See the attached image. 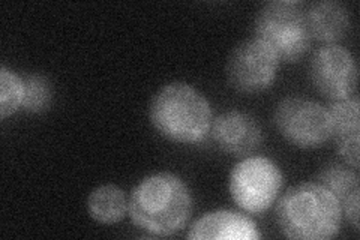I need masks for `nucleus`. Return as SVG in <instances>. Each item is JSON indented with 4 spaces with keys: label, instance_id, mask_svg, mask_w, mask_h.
Instances as JSON below:
<instances>
[{
    "label": "nucleus",
    "instance_id": "1",
    "mask_svg": "<svg viewBox=\"0 0 360 240\" xmlns=\"http://www.w3.org/2000/svg\"><path fill=\"white\" fill-rule=\"evenodd\" d=\"M193 198L185 182L173 173H155L144 177L129 197V218L152 236L168 237L188 224Z\"/></svg>",
    "mask_w": 360,
    "mask_h": 240
},
{
    "label": "nucleus",
    "instance_id": "2",
    "mask_svg": "<svg viewBox=\"0 0 360 240\" xmlns=\"http://www.w3.org/2000/svg\"><path fill=\"white\" fill-rule=\"evenodd\" d=\"M276 222L288 239L329 240L341 230L342 208L319 182H303L279 198Z\"/></svg>",
    "mask_w": 360,
    "mask_h": 240
},
{
    "label": "nucleus",
    "instance_id": "3",
    "mask_svg": "<svg viewBox=\"0 0 360 240\" xmlns=\"http://www.w3.org/2000/svg\"><path fill=\"white\" fill-rule=\"evenodd\" d=\"M149 118L167 140L182 144L205 140L213 122L206 96L184 82L168 83L158 90L150 101Z\"/></svg>",
    "mask_w": 360,
    "mask_h": 240
},
{
    "label": "nucleus",
    "instance_id": "4",
    "mask_svg": "<svg viewBox=\"0 0 360 240\" xmlns=\"http://www.w3.org/2000/svg\"><path fill=\"white\" fill-rule=\"evenodd\" d=\"M254 30L255 38L272 50L279 62H297L311 44L305 13L297 0L264 4L255 17Z\"/></svg>",
    "mask_w": 360,
    "mask_h": 240
},
{
    "label": "nucleus",
    "instance_id": "5",
    "mask_svg": "<svg viewBox=\"0 0 360 240\" xmlns=\"http://www.w3.org/2000/svg\"><path fill=\"white\" fill-rule=\"evenodd\" d=\"M284 185L281 168L266 156H248L230 173V196L239 208L258 215L272 208Z\"/></svg>",
    "mask_w": 360,
    "mask_h": 240
},
{
    "label": "nucleus",
    "instance_id": "6",
    "mask_svg": "<svg viewBox=\"0 0 360 240\" xmlns=\"http://www.w3.org/2000/svg\"><path fill=\"white\" fill-rule=\"evenodd\" d=\"M275 127L299 149H319L332 139L329 111L305 96H287L275 108Z\"/></svg>",
    "mask_w": 360,
    "mask_h": 240
},
{
    "label": "nucleus",
    "instance_id": "7",
    "mask_svg": "<svg viewBox=\"0 0 360 240\" xmlns=\"http://www.w3.org/2000/svg\"><path fill=\"white\" fill-rule=\"evenodd\" d=\"M279 59L269 47L258 41L246 39L231 50L225 65L227 82L242 94H258L275 82Z\"/></svg>",
    "mask_w": 360,
    "mask_h": 240
},
{
    "label": "nucleus",
    "instance_id": "8",
    "mask_svg": "<svg viewBox=\"0 0 360 240\" xmlns=\"http://www.w3.org/2000/svg\"><path fill=\"white\" fill-rule=\"evenodd\" d=\"M309 80L330 101L352 98L357 90L356 59L341 45H324L311 57Z\"/></svg>",
    "mask_w": 360,
    "mask_h": 240
},
{
    "label": "nucleus",
    "instance_id": "9",
    "mask_svg": "<svg viewBox=\"0 0 360 240\" xmlns=\"http://www.w3.org/2000/svg\"><path fill=\"white\" fill-rule=\"evenodd\" d=\"M210 132L224 152L236 156H248L262 144L260 123L251 114L231 110L213 119Z\"/></svg>",
    "mask_w": 360,
    "mask_h": 240
},
{
    "label": "nucleus",
    "instance_id": "10",
    "mask_svg": "<svg viewBox=\"0 0 360 240\" xmlns=\"http://www.w3.org/2000/svg\"><path fill=\"white\" fill-rule=\"evenodd\" d=\"M332 139L342 161L354 170L359 168V139H360V104L359 98L352 96L330 101L329 107Z\"/></svg>",
    "mask_w": 360,
    "mask_h": 240
},
{
    "label": "nucleus",
    "instance_id": "11",
    "mask_svg": "<svg viewBox=\"0 0 360 240\" xmlns=\"http://www.w3.org/2000/svg\"><path fill=\"white\" fill-rule=\"evenodd\" d=\"M255 222L243 213L215 210L202 215L191 225L186 239L193 240H258Z\"/></svg>",
    "mask_w": 360,
    "mask_h": 240
},
{
    "label": "nucleus",
    "instance_id": "12",
    "mask_svg": "<svg viewBox=\"0 0 360 240\" xmlns=\"http://www.w3.org/2000/svg\"><path fill=\"white\" fill-rule=\"evenodd\" d=\"M305 20L311 39L326 44H338L342 41L352 27V18L348 9L332 0H323L308 8Z\"/></svg>",
    "mask_w": 360,
    "mask_h": 240
},
{
    "label": "nucleus",
    "instance_id": "13",
    "mask_svg": "<svg viewBox=\"0 0 360 240\" xmlns=\"http://www.w3.org/2000/svg\"><path fill=\"white\" fill-rule=\"evenodd\" d=\"M129 209L127 194L116 185H101L87 198L90 218L99 224H116L125 218Z\"/></svg>",
    "mask_w": 360,
    "mask_h": 240
},
{
    "label": "nucleus",
    "instance_id": "14",
    "mask_svg": "<svg viewBox=\"0 0 360 240\" xmlns=\"http://www.w3.org/2000/svg\"><path fill=\"white\" fill-rule=\"evenodd\" d=\"M317 182L330 191L341 204L350 198L353 194L360 192L357 170L348 167L347 164L333 163L324 167L317 177Z\"/></svg>",
    "mask_w": 360,
    "mask_h": 240
},
{
    "label": "nucleus",
    "instance_id": "15",
    "mask_svg": "<svg viewBox=\"0 0 360 240\" xmlns=\"http://www.w3.org/2000/svg\"><path fill=\"white\" fill-rule=\"evenodd\" d=\"M22 80H25V98L21 107L27 113L35 114L50 110L54 96L50 80L41 74H32Z\"/></svg>",
    "mask_w": 360,
    "mask_h": 240
},
{
    "label": "nucleus",
    "instance_id": "16",
    "mask_svg": "<svg viewBox=\"0 0 360 240\" xmlns=\"http://www.w3.org/2000/svg\"><path fill=\"white\" fill-rule=\"evenodd\" d=\"M25 80L6 66L0 68V116L6 119L22 106Z\"/></svg>",
    "mask_w": 360,
    "mask_h": 240
},
{
    "label": "nucleus",
    "instance_id": "17",
    "mask_svg": "<svg viewBox=\"0 0 360 240\" xmlns=\"http://www.w3.org/2000/svg\"><path fill=\"white\" fill-rule=\"evenodd\" d=\"M359 197H360V192H356L350 198H347L341 204L342 213L347 216L348 222L352 224L356 233L359 232Z\"/></svg>",
    "mask_w": 360,
    "mask_h": 240
}]
</instances>
